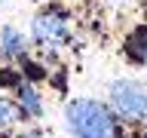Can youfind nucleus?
<instances>
[{
	"label": "nucleus",
	"mask_w": 147,
	"mask_h": 138,
	"mask_svg": "<svg viewBox=\"0 0 147 138\" xmlns=\"http://www.w3.org/2000/svg\"><path fill=\"white\" fill-rule=\"evenodd\" d=\"M64 123L77 138H113L117 123L110 117V110L101 101L92 98H77L64 108Z\"/></svg>",
	"instance_id": "1"
},
{
	"label": "nucleus",
	"mask_w": 147,
	"mask_h": 138,
	"mask_svg": "<svg viewBox=\"0 0 147 138\" xmlns=\"http://www.w3.org/2000/svg\"><path fill=\"white\" fill-rule=\"evenodd\" d=\"M110 101L126 120L147 123V89L135 80H113L110 83Z\"/></svg>",
	"instance_id": "2"
},
{
	"label": "nucleus",
	"mask_w": 147,
	"mask_h": 138,
	"mask_svg": "<svg viewBox=\"0 0 147 138\" xmlns=\"http://www.w3.org/2000/svg\"><path fill=\"white\" fill-rule=\"evenodd\" d=\"M31 37L43 46H58L67 40V18L61 12H40L31 25Z\"/></svg>",
	"instance_id": "3"
},
{
	"label": "nucleus",
	"mask_w": 147,
	"mask_h": 138,
	"mask_svg": "<svg viewBox=\"0 0 147 138\" xmlns=\"http://www.w3.org/2000/svg\"><path fill=\"white\" fill-rule=\"evenodd\" d=\"M0 46H3V52H6V55H22V52H25V46H28V40H25L22 31H16L12 25H6V28H3V34H0Z\"/></svg>",
	"instance_id": "4"
},
{
	"label": "nucleus",
	"mask_w": 147,
	"mask_h": 138,
	"mask_svg": "<svg viewBox=\"0 0 147 138\" xmlns=\"http://www.w3.org/2000/svg\"><path fill=\"white\" fill-rule=\"evenodd\" d=\"M18 98H22V108H25V114H31V117H40V114H43V104H40V95H37L34 86L22 83V86H18Z\"/></svg>",
	"instance_id": "5"
},
{
	"label": "nucleus",
	"mask_w": 147,
	"mask_h": 138,
	"mask_svg": "<svg viewBox=\"0 0 147 138\" xmlns=\"http://www.w3.org/2000/svg\"><path fill=\"white\" fill-rule=\"evenodd\" d=\"M12 120H16V104H12V101H6V98H0V129L9 126Z\"/></svg>",
	"instance_id": "6"
},
{
	"label": "nucleus",
	"mask_w": 147,
	"mask_h": 138,
	"mask_svg": "<svg viewBox=\"0 0 147 138\" xmlns=\"http://www.w3.org/2000/svg\"><path fill=\"white\" fill-rule=\"evenodd\" d=\"M0 3H3V0H0Z\"/></svg>",
	"instance_id": "7"
}]
</instances>
